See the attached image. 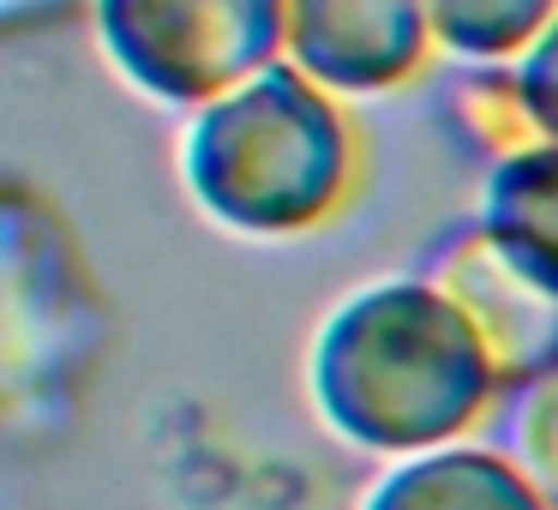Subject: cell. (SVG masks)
I'll use <instances>...</instances> for the list:
<instances>
[{
    "label": "cell",
    "instance_id": "1",
    "mask_svg": "<svg viewBox=\"0 0 558 510\" xmlns=\"http://www.w3.org/2000/svg\"><path fill=\"white\" fill-rule=\"evenodd\" d=\"M306 390L337 438L378 457H414L481 421L498 373L457 306L426 277H409L330 306L306 354Z\"/></svg>",
    "mask_w": 558,
    "mask_h": 510
},
{
    "label": "cell",
    "instance_id": "2",
    "mask_svg": "<svg viewBox=\"0 0 558 510\" xmlns=\"http://www.w3.org/2000/svg\"><path fill=\"white\" fill-rule=\"evenodd\" d=\"M181 181L193 205L234 234L313 229L349 181V133L330 90L301 66L270 61L198 102L181 133Z\"/></svg>",
    "mask_w": 558,
    "mask_h": 510
},
{
    "label": "cell",
    "instance_id": "3",
    "mask_svg": "<svg viewBox=\"0 0 558 510\" xmlns=\"http://www.w3.org/2000/svg\"><path fill=\"white\" fill-rule=\"evenodd\" d=\"M90 13L121 78L157 102H210L289 42V0H90Z\"/></svg>",
    "mask_w": 558,
    "mask_h": 510
},
{
    "label": "cell",
    "instance_id": "4",
    "mask_svg": "<svg viewBox=\"0 0 558 510\" xmlns=\"http://www.w3.org/2000/svg\"><path fill=\"white\" fill-rule=\"evenodd\" d=\"M426 282L462 313L505 390L558 366V282L517 258L481 222L438 246Z\"/></svg>",
    "mask_w": 558,
    "mask_h": 510
},
{
    "label": "cell",
    "instance_id": "5",
    "mask_svg": "<svg viewBox=\"0 0 558 510\" xmlns=\"http://www.w3.org/2000/svg\"><path fill=\"white\" fill-rule=\"evenodd\" d=\"M433 49L426 0H289L282 61L325 90L402 85Z\"/></svg>",
    "mask_w": 558,
    "mask_h": 510
},
{
    "label": "cell",
    "instance_id": "6",
    "mask_svg": "<svg viewBox=\"0 0 558 510\" xmlns=\"http://www.w3.org/2000/svg\"><path fill=\"white\" fill-rule=\"evenodd\" d=\"M361 510H553L505 450L481 445H438L402 457L390 474H378Z\"/></svg>",
    "mask_w": 558,
    "mask_h": 510
},
{
    "label": "cell",
    "instance_id": "7",
    "mask_svg": "<svg viewBox=\"0 0 558 510\" xmlns=\"http://www.w3.org/2000/svg\"><path fill=\"white\" fill-rule=\"evenodd\" d=\"M486 234L529 258L541 277L558 282V138L498 157L481 181V210H474Z\"/></svg>",
    "mask_w": 558,
    "mask_h": 510
},
{
    "label": "cell",
    "instance_id": "8",
    "mask_svg": "<svg viewBox=\"0 0 558 510\" xmlns=\"http://www.w3.org/2000/svg\"><path fill=\"white\" fill-rule=\"evenodd\" d=\"M558 0H426V25L433 42L462 61H505L522 54L546 25H553Z\"/></svg>",
    "mask_w": 558,
    "mask_h": 510
},
{
    "label": "cell",
    "instance_id": "9",
    "mask_svg": "<svg viewBox=\"0 0 558 510\" xmlns=\"http://www.w3.org/2000/svg\"><path fill=\"white\" fill-rule=\"evenodd\" d=\"M493 450H505L522 481L558 510V366L529 378V385H510Z\"/></svg>",
    "mask_w": 558,
    "mask_h": 510
},
{
    "label": "cell",
    "instance_id": "10",
    "mask_svg": "<svg viewBox=\"0 0 558 510\" xmlns=\"http://www.w3.org/2000/svg\"><path fill=\"white\" fill-rule=\"evenodd\" d=\"M450 114H457V126L474 138V145L486 150V157H517V150L541 145V133H534L529 109H522L517 97V78H510V66H469V73L457 78V90H450Z\"/></svg>",
    "mask_w": 558,
    "mask_h": 510
},
{
    "label": "cell",
    "instance_id": "11",
    "mask_svg": "<svg viewBox=\"0 0 558 510\" xmlns=\"http://www.w3.org/2000/svg\"><path fill=\"white\" fill-rule=\"evenodd\" d=\"M510 78H517V97H522V109H529L534 133L558 138V13H553V25L517 54Z\"/></svg>",
    "mask_w": 558,
    "mask_h": 510
}]
</instances>
